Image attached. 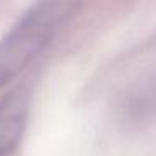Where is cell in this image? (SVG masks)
<instances>
[{
	"instance_id": "cell-1",
	"label": "cell",
	"mask_w": 156,
	"mask_h": 156,
	"mask_svg": "<svg viewBox=\"0 0 156 156\" xmlns=\"http://www.w3.org/2000/svg\"><path fill=\"white\" fill-rule=\"evenodd\" d=\"M82 0H37L0 39V87L17 79L72 19Z\"/></svg>"
},
{
	"instance_id": "cell-2",
	"label": "cell",
	"mask_w": 156,
	"mask_h": 156,
	"mask_svg": "<svg viewBox=\"0 0 156 156\" xmlns=\"http://www.w3.org/2000/svg\"><path fill=\"white\" fill-rule=\"evenodd\" d=\"M118 114L129 128H144L156 121V71L136 79L122 91Z\"/></svg>"
},
{
	"instance_id": "cell-3",
	"label": "cell",
	"mask_w": 156,
	"mask_h": 156,
	"mask_svg": "<svg viewBox=\"0 0 156 156\" xmlns=\"http://www.w3.org/2000/svg\"><path fill=\"white\" fill-rule=\"evenodd\" d=\"M29 118V92L24 87L0 98V156H10L19 148Z\"/></svg>"
}]
</instances>
